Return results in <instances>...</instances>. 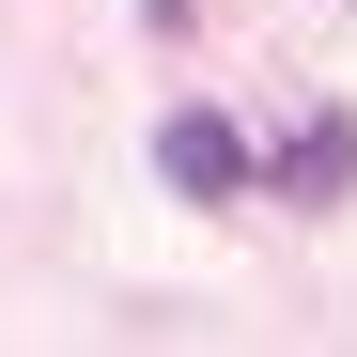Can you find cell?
<instances>
[{
    "instance_id": "1",
    "label": "cell",
    "mask_w": 357,
    "mask_h": 357,
    "mask_svg": "<svg viewBox=\"0 0 357 357\" xmlns=\"http://www.w3.org/2000/svg\"><path fill=\"white\" fill-rule=\"evenodd\" d=\"M155 187L171 202H233V187H264V140L218 125V109H171V125H155Z\"/></svg>"
},
{
    "instance_id": "2",
    "label": "cell",
    "mask_w": 357,
    "mask_h": 357,
    "mask_svg": "<svg viewBox=\"0 0 357 357\" xmlns=\"http://www.w3.org/2000/svg\"><path fill=\"white\" fill-rule=\"evenodd\" d=\"M264 187L295 202V218H326V202H357V109H311L280 155H264Z\"/></svg>"
}]
</instances>
